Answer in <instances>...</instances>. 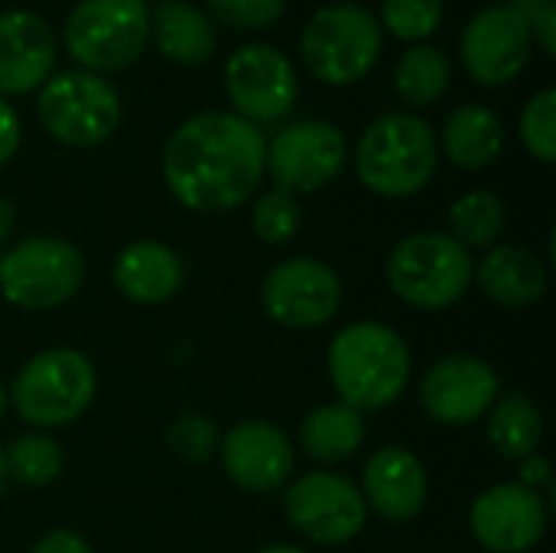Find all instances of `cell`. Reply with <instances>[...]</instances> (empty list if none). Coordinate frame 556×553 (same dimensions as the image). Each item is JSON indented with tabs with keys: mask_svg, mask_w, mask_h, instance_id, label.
<instances>
[{
	"mask_svg": "<svg viewBox=\"0 0 556 553\" xmlns=\"http://www.w3.org/2000/svg\"><path fill=\"white\" fill-rule=\"evenodd\" d=\"M267 134L235 111L186 117L163 147V179L173 199L202 215L244 205L264 179Z\"/></svg>",
	"mask_w": 556,
	"mask_h": 553,
	"instance_id": "cell-1",
	"label": "cell"
},
{
	"mask_svg": "<svg viewBox=\"0 0 556 553\" xmlns=\"http://www.w3.org/2000/svg\"><path fill=\"white\" fill-rule=\"evenodd\" d=\"M326 368L339 404L368 414L391 407L407 391L414 359L401 332L384 323L362 319L336 332Z\"/></svg>",
	"mask_w": 556,
	"mask_h": 553,
	"instance_id": "cell-2",
	"label": "cell"
},
{
	"mask_svg": "<svg viewBox=\"0 0 556 553\" xmlns=\"http://www.w3.org/2000/svg\"><path fill=\"white\" fill-rule=\"evenodd\" d=\"M440 147L433 127L407 111H391L365 127L355 147L362 186L381 199H410L433 179Z\"/></svg>",
	"mask_w": 556,
	"mask_h": 553,
	"instance_id": "cell-3",
	"label": "cell"
},
{
	"mask_svg": "<svg viewBox=\"0 0 556 553\" xmlns=\"http://www.w3.org/2000/svg\"><path fill=\"white\" fill-rule=\"evenodd\" d=\"M10 404L36 430L75 424L98 394V375L78 349H46L33 355L10 385Z\"/></svg>",
	"mask_w": 556,
	"mask_h": 553,
	"instance_id": "cell-4",
	"label": "cell"
},
{
	"mask_svg": "<svg viewBox=\"0 0 556 553\" xmlns=\"http://www.w3.org/2000/svg\"><path fill=\"white\" fill-rule=\"evenodd\" d=\"M476 261L446 231H417L401 238L388 257L394 297L414 310L440 313L459 303L472 287Z\"/></svg>",
	"mask_w": 556,
	"mask_h": 553,
	"instance_id": "cell-5",
	"label": "cell"
},
{
	"mask_svg": "<svg viewBox=\"0 0 556 553\" xmlns=\"http://www.w3.org/2000/svg\"><path fill=\"white\" fill-rule=\"evenodd\" d=\"M381 26L371 10L342 0L319 7L300 36V55L313 78L323 85H355L381 59Z\"/></svg>",
	"mask_w": 556,
	"mask_h": 553,
	"instance_id": "cell-6",
	"label": "cell"
},
{
	"mask_svg": "<svg viewBox=\"0 0 556 553\" xmlns=\"http://www.w3.org/2000/svg\"><path fill=\"white\" fill-rule=\"evenodd\" d=\"M78 68L111 75L130 68L150 42L147 0H78L62 29Z\"/></svg>",
	"mask_w": 556,
	"mask_h": 553,
	"instance_id": "cell-7",
	"label": "cell"
},
{
	"mask_svg": "<svg viewBox=\"0 0 556 553\" xmlns=\"http://www.w3.org/2000/svg\"><path fill=\"white\" fill-rule=\"evenodd\" d=\"M36 114L46 134L65 147H98L121 124V95L104 75L85 68L52 72L36 95Z\"/></svg>",
	"mask_w": 556,
	"mask_h": 553,
	"instance_id": "cell-8",
	"label": "cell"
},
{
	"mask_svg": "<svg viewBox=\"0 0 556 553\" xmlns=\"http://www.w3.org/2000/svg\"><path fill=\"white\" fill-rule=\"evenodd\" d=\"M85 254L55 235L16 241L0 257V297L20 310H55L85 284Z\"/></svg>",
	"mask_w": 556,
	"mask_h": 553,
	"instance_id": "cell-9",
	"label": "cell"
},
{
	"mask_svg": "<svg viewBox=\"0 0 556 553\" xmlns=\"http://www.w3.org/2000/svg\"><path fill=\"white\" fill-rule=\"evenodd\" d=\"M225 91L238 117L254 127L280 124L300 98V78L287 52L270 42H244L225 62Z\"/></svg>",
	"mask_w": 556,
	"mask_h": 553,
	"instance_id": "cell-10",
	"label": "cell"
},
{
	"mask_svg": "<svg viewBox=\"0 0 556 553\" xmlns=\"http://www.w3.org/2000/svg\"><path fill=\"white\" fill-rule=\"evenodd\" d=\"M349 160L345 134L329 121H293L267 140L264 173L277 189L306 196L329 186Z\"/></svg>",
	"mask_w": 556,
	"mask_h": 553,
	"instance_id": "cell-11",
	"label": "cell"
},
{
	"mask_svg": "<svg viewBox=\"0 0 556 553\" xmlns=\"http://www.w3.org/2000/svg\"><path fill=\"white\" fill-rule=\"evenodd\" d=\"M283 512L293 531L313 544H349L368 521V505L355 482L339 473H306L283 492Z\"/></svg>",
	"mask_w": 556,
	"mask_h": 553,
	"instance_id": "cell-12",
	"label": "cell"
},
{
	"mask_svg": "<svg viewBox=\"0 0 556 553\" xmlns=\"http://www.w3.org/2000/svg\"><path fill=\"white\" fill-rule=\"evenodd\" d=\"M264 313L287 329H319L342 306V280L319 257H287L261 284Z\"/></svg>",
	"mask_w": 556,
	"mask_h": 553,
	"instance_id": "cell-13",
	"label": "cell"
},
{
	"mask_svg": "<svg viewBox=\"0 0 556 553\" xmlns=\"http://www.w3.org/2000/svg\"><path fill=\"white\" fill-rule=\"evenodd\" d=\"M459 55L472 81L502 88L525 72L531 59V33L511 3H492L466 23Z\"/></svg>",
	"mask_w": 556,
	"mask_h": 553,
	"instance_id": "cell-14",
	"label": "cell"
},
{
	"mask_svg": "<svg viewBox=\"0 0 556 553\" xmlns=\"http://www.w3.org/2000/svg\"><path fill=\"white\" fill-rule=\"evenodd\" d=\"M502 394L498 372L479 355H446L420 381V404L443 427H469L489 414Z\"/></svg>",
	"mask_w": 556,
	"mask_h": 553,
	"instance_id": "cell-15",
	"label": "cell"
},
{
	"mask_svg": "<svg viewBox=\"0 0 556 553\" xmlns=\"http://www.w3.org/2000/svg\"><path fill=\"white\" fill-rule=\"evenodd\" d=\"M469 531L489 553H528L547 531V502L518 482L492 486L472 502Z\"/></svg>",
	"mask_w": 556,
	"mask_h": 553,
	"instance_id": "cell-16",
	"label": "cell"
},
{
	"mask_svg": "<svg viewBox=\"0 0 556 553\" xmlns=\"http://www.w3.org/2000/svg\"><path fill=\"white\" fill-rule=\"evenodd\" d=\"M218 453H222V466H225L228 479L238 489L257 492V495L283 489L296 466L290 437L267 420L235 424L222 437Z\"/></svg>",
	"mask_w": 556,
	"mask_h": 553,
	"instance_id": "cell-17",
	"label": "cell"
},
{
	"mask_svg": "<svg viewBox=\"0 0 556 553\" xmlns=\"http://www.w3.org/2000/svg\"><path fill=\"white\" fill-rule=\"evenodd\" d=\"M362 499L368 512L391 525L414 521L430 495V476L417 453L404 447H381L362 473Z\"/></svg>",
	"mask_w": 556,
	"mask_h": 553,
	"instance_id": "cell-18",
	"label": "cell"
},
{
	"mask_svg": "<svg viewBox=\"0 0 556 553\" xmlns=\"http://www.w3.org/2000/svg\"><path fill=\"white\" fill-rule=\"evenodd\" d=\"M52 26L33 10L0 13V98L29 95L46 85L55 68Z\"/></svg>",
	"mask_w": 556,
	"mask_h": 553,
	"instance_id": "cell-19",
	"label": "cell"
},
{
	"mask_svg": "<svg viewBox=\"0 0 556 553\" xmlns=\"http://www.w3.org/2000/svg\"><path fill=\"white\" fill-rule=\"evenodd\" d=\"M114 287L121 297L140 306H160L173 300L186 284L182 257L160 241H130L121 248L111 267Z\"/></svg>",
	"mask_w": 556,
	"mask_h": 553,
	"instance_id": "cell-20",
	"label": "cell"
},
{
	"mask_svg": "<svg viewBox=\"0 0 556 553\" xmlns=\"http://www.w3.org/2000/svg\"><path fill=\"white\" fill-rule=\"evenodd\" d=\"M472 280H479V290L508 310L534 306L547 290V267L544 261L521 248V244H495L479 261Z\"/></svg>",
	"mask_w": 556,
	"mask_h": 553,
	"instance_id": "cell-21",
	"label": "cell"
},
{
	"mask_svg": "<svg viewBox=\"0 0 556 553\" xmlns=\"http://www.w3.org/2000/svg\"><path fill=\"white\" fill-rule=\"evenodd\" d=\"M437 147L453 166H459L466 173H479L502 156L505 121L489 104H459L446 117V124L437 137Z\"/></svg>",
	"mask_w": 556,
	"mask_h": 553,
	"instance_id": "cell-22",
	"label": "cell"
},
{
	"mask_svg": "<svg viewBox=\"0 0 556 553\" xmlns=\"http://www.w3.org/2000/svg\"><path fill=\"white\" fill-rule=\"evenodd\" d=\"M150 39L163 59L186 68L208 62L215 52V26L208 13L186 0H160L150 7Z\"/></svg>",
	"mask_w": 556,
	"mask_h": 553,
	"instance_id": "cell-23",
	"label": "cell"
},
{
	"mask_svg": "<svg viewBox=\"0 0 556 553\" xmlns=\"http://www.w3.org/2000/svg\"><path fill=\"white\" fill-rule=\"evenodd\" d=\"M365 433V414L345 404H319L300 424V447L309 460L336 466L362 450Z\"/></svg>",
	"mask_w": 556,
	"mask_h": 553,
	"instance_id": "cell-24",
	"label": "cell"
},
{
	"mask_svg": "<svg viewBox=\"0 0 556 553\" xmlns=\"http://www.w3.org/2000/svg\"><path fill=\"white\" fill-rule=\"evenodd\" d=\"M485 417V437L502 460L521 463L538 453L544 440V414L528 394H498Z\"/></svg>",
	"mask_w": 556,
	"mask_h": 553,
	"instance_id": "cell-25",
	"label": "cell"
},
{
	"mask_svg": "<svg viewBox=\"0 0 556 553\" xmlns=\"http://www.w3.org/2000/svg\"><path fill=\"white\" fill-rule=\"evenodd\" d=\"M446 225H450L446 235L456 244H463L466 251H485V248H495L498 238L505 235L508 212H505V202L495 192L472 189V192H463L450 205Z\"/></svg>",
	"mask_w": 556,
	"mask_h": 553,
	"instance_id": "cell-26",
	"label": "cell"
},
{
	"mask_svg": "<svg viewBox=\"0 0 556 553\" xmlns=\"http://www.w3.org/2000/svg\"><path fill=\"white\" fill-rule=\"evenodd\" d=\"M450 78H453V68H450L446 52L430 42H417L404 49V55L397 59L394 91L401 95L407 108H427L446 95Z\"/></svg>",
	"mask_w": 556,
	"mask_h": 553,
	"instance_id": "cell-27",
	"label": "cell"
},
{
	"mask_svg": "<svg viewBox=\"0 0 556 553\" xmlns=\"http://www.w3.org/2000/svg\"><path fill=\"white\" fill-rule=\"evenodd\" d=\"M3 466H7V479H13L16 486L46 489L62 476L65 456H62V447L49 433L33 430V433L16 437L3 450Z\"/></svg>",
	"mask_w": 556,
	"mask_h": 553,
	"instance_id": "cell-28",
	"label": "cell"
},
{
	"mask_svg": "<svg viewBox=\"0 0 556 553\" xmlns=\"http://www.w3.org/2000/svg\"><path fill=\"white\" fill-rule=\"evenodd\" d=\"M401 42H427L443 23V0H384L375 16Z\"/></svg>",
	"mask_w": 556,
	"mask_h": 553,
	"instance_id": "cell-29",
	"label": "cell"
},
{
	"mask_svg": "<svg viewBox=\"0 0 556 553\" xmlns=\"http://www.w3.org/2000/svg\"><path fill=\"white\" fill-rule=\"evenodd\" d=\"M303 225V209L300 199L293 192L283 189H267L251 212V228L264 244H287L290 238H296Z\"/></svg>",
	"mask_w": 556,
	"mask_h": 553,
	"instance_id": "cell-30",
	"label": "cell"
},
{
	"mask_svg": "<svg viewBox=\"0 0 556 553\" xmlns=\"http://www.w3.org/2000/svg\"><path fill=\"white\" fill-rule=\"evenodd\" d=\"M521 143L525 150L541 160V163H554L556 160V91L544 88L538 91L525 111H521Z\"/></svg>",
	"mask_w": 556,
	"mask_h": 553,
	"instance_id": "cell-31",
	"label": "cell"
},
{
	"mask_svg": "<svg viewBox=\"0 0 556 553\" xmlns=\"http://www.w3.org/2000/svg\"><path fill=\"white\" fill-rule=\"evenodd\" d=\"M166 443L186 463H205L218 453L222 437H218V427L208 414H182L169 424Z\"/></svg>",
	"mask_w": 556,
	"mask_h": 553,
	"instance_id": "cell-32",
	"label": "cell"
},
{
	"mask_svg": "<svg viewBox=\"0 0 556 553\" xmlns=\"http://www.w3.org/2000/svg\"><path fill=\"white\" fill-rule=\"evenodd\" d=\"M208 20L231 29H267L280 23L287 0H205Z\"/></svg>",
	"mask_w": 556,
	"mask_h": 553,
	"instance_id": "cell-33",
	"label": "cell"
},
{
	"mask_svg": "<svg viewBox=\"0 0 556 553\" xmlns=\"http://www.w3.org/2000/svg\"><path fill=\"white\" fill-rule=\"evenodd\" d=\"M511 10L525 20L531 42H541L547 55L556 52V3L554 0H511Z\"/></svg>",
	"mask_w": 556,
	"mask_h": 553,
	"instance_id": "cell-34",
	"label": "cell"
},
{
	"mask_svg": "<svg viewBox=\"0 0 556 553\" xmlns=\"http://www.w3.org/2000/svg\"><path fill=\"white\" fill-rule=\"evenodd\" d=\"M20 137H23V127H20V114L16 108L0 98V166L10 163L20 150Z\"/></svg>",
	"mask_w": 556,
	"mask_h": 553,
	"instance_id": "cell-35",
	"label": "cell"
},
{
	"mask_svg": "<svg viewBox=\"0 0 556 553\" xmlns=\"http://www.w3.org/2000/svg\"><path fill=\"white\" fill-rule=\"evenodd\" d=\"M29 553H94V551H91V544H88L81 535L65 531V528H62V531H49L46 538H39Z\"/></svg>",
	"mask_w": 556,
	"mask_h": 553,
	"instance_id": "cell-36",
	"label": "cell"
},
{
	"mask_svg": "<svg viewBox=\"0 0 556 553\" xmlns=\"http://www.w3.org/2000/svg\"><path fill=\"white\" fill-rule=\"evenodd\" d=\"M518 486H525L531 492L551 486V463L544 456H538V453L528 456V460H521V466H518Z\"/></svg>",
	"mask_w": 556,
	"mask_h": 553,
	"instance_id": "cell-37",
	"label": "cell"
},
{
	"mask_svg": "<svg viewBox=\"0 0 556 553\" xmlns=\"http://www.w3.org/2000/svg\"><path fill=\"white\" fill-rule=\"evenodd\" d=\"M13 225H16V209H13V202H10V199H3V196H0V244H7V241H10Z\"/></svg>",
	"mask_w": 556,
	"mask_h": 553,
	"instance_id": "cell-38",
	"label": "cell"
},
{
	"mask_svg": "<svg viewBox=\"0 0 556 553\" xmlns=\"http://www.w3.org/2000/svg\"><path fill=\"white\" fill-rule=\"evenodd\" d=\"M257 553H306L303 548H296V544H270V548H261Z\"/></svg>",
	"mask_w": 556,
	"mask_h": 553,
	"instance_id": "cell-39",
	"label": "cell"
},
{
	"mask_svg": "<svg viewBox=\"0 0 556 553\" xmlns=\"http://www.w3.org/2000/svg\"><path fill=\"white\" fill-rule=\"evenodd\" d=\"M7 404H10V394H7V388H3V381H0V417L7 414Z\"/></svg>",
	"mask_w": 556,
	"mask_h": 553,
	"instance_id": "cell-40",
	"label": "cell"
},
{
	"mask_svg": "<svg viewBox=\"0 0 556 553\" xmlns=\"http://www.w3.org/2000/svg\"><path fill=\"white\" fill-rule=\"evenodd\" d=\"M7 482V466H3V447H0V486Z\"/></svg>",
	"mask_w": 556,
	"mask_h": 553,
	"instance_id": "cell-41",
	"label": "cell"
},
{
	"mask_svg": "<svg viewBox=\"0 0 556 553\" xmlns=\"http://www.w3.org/2000/svg\"><path fill=\"white\" fill-rule=\"evenodd\" d=\"M495 3H511V0H495Z\"/></svg>",
	"mask_w": 556,
	"mask_h": 553,
	"instance_id": "cell-42",
	"label": "cell"
}]
</instances>
